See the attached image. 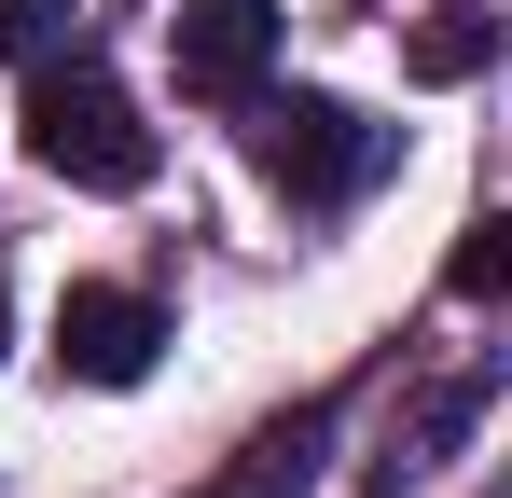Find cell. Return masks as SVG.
<instances>
[{
    "label": "cell",
    "mask_w": 512,
    "mask_h": 498,
    "mask_svg": "<svg viewBox=\"0 0 512 498\" xmlns=\"http://www.w3.org/2000/svg\"><path fill=\"white\" fill-rule=\"evenodd\" d=\"M28 166H56L70 194H139L153 180V125H139V97L97 70L84 42L28 56Z\"/></svg>",
    "instance_id": "6da1fadb"
},
{
    "label": "cell",
    "mask_w": 512,
    "mask_h": 498,
    "mask_svg": "<svg viewBox=\"0 0 512 498\" xmlns=\"http://www.w3.org/2000/svg\"><path fill=\"white\" fill-rule=\"evenodd\" d=\"M250 166L291 194V208H333L388 166V125H360L346 97H250Z\"/></svg>",
    "instance_id": "7a4b0ae2"
},
{
    "label": "cell",
    "mask_w": 512,
    "mask_h": 498,
    "mask_svg": "<svg viewBox=\"0 0 512 498\" xmlns=\"http://www.w3.org/2000/svg\"><path fill=\"white\" fill-rule=\"evenodd\" d=\"M277 0H180L167 14V70L180 97H263V70H277Z\"/></svg>",
    "instance_id": "3957f363"
},
{
    "label": "cell",
    "mask_w": 512,
    "mask_h": 498,
    "mask_svg": "<svg viewBox=\"0 0 512 498\" xmlns=\"http://www.w3.org/2000/svg\"><path fill=\"white\" fill-rule=\"evenodd\" d=\"M153 346H167V319H153L139 291H111V277H84V291L56 305V374H70V388H139Z\"/></svg>",
    "instance_id": "277c9868"
},
{
    "label": "cell",
    "mask_w": 512,
    "mask_h": 498,
    "mask_svg": "<svg viewBox=\"0 0 512 498\" xmlns=\"http://www.w3.org/2000/svg\"><path fill=\"white\" fill-rule=\"evenodd\" d=\"M471 415H485V374H443V388H429V402L402 415V429H388V457H374V485H416V471H443V443H457Z\"/></svg>",
    "instance_id": "5b68a950"
},
{
    "label": "cell",
    "mask_w": 512,
    "mask_h": 498,
    "mask_svg": "<svg viewBox=\"0 0 512 498\" xmlns=\"http://www.w3.org/2000/svg\"><path fill=\"white\" fill-rule=\"evenodd\" d=\"M319 443H333V415H291V429H263V443H250V471H236L222 498H305V485H319Z\"/></svg>",
    "instance_id": "8992f818"
},
{
    "label": "cell",
    "mask_w": 512,
    "mask_h": 498,
    "mask_svg": "<svg viewBox=\"0 0 512 498\" xmlns=\"http://www.w3.org/2000/svg\"><path fill=\"white\" fill-rule=\"evenodd\" d=\"M471 70H485V14H471V0H443V14L416 28V83H471Z\"/></svg>",
    "instance_id": "52a82bcc"
},
{
    "label": "cell",
    "mask_w": 512,
    "mask_h": 498,
    "mask_svg": "<svg viewBox=\"0 0 512 498\" xmlns=\"http://www.w3.org/2000/svg\"><path fill=\"white\" fill-rule=\"evenodd\" d=\"M70 14H84V0H0V56H14V70H28V56H56V42H70Z\"/></svg>",
    "instance_id": "ba28073f"
},
{
    "label": "cell",
    "mask_w": 512,
    "mask_h": 498,
    "mask_svg": "<svg viewBox=\"0 0 512 498\" xmlns=\"http://www.w3.org/2000/svg\"><path fill=\"white\" fill-rule=\"evenodd\" d=\"M512 277V249H499V222H471V236H457V291H471V305H485V291H499Z\"/></svg>",
    "instance_id": "9c48e42d"
},
{
    "label": "cell",
    "mask_w": 512,
    "mask_h": 498,
    "mask_svg": "<svg viewBox=\"0 0 512 498\" xmlns=\"http://www.w3.org/2000/svg\"><path fill=\"white\" fill-rule=\"evenodd\" d=\"M0 346H14V305H0Z\"/></svg>",
    "instance_id": "30bf717a"
}]
</instances>
